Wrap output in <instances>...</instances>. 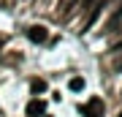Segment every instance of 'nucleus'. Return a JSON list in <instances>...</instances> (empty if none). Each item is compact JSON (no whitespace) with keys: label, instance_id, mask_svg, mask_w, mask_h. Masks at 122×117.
Listing matches in <instances>:
<instances>
[{"label":"nucleus","instance_id":"1","mask_svg":"<svg viewBox=\"0 0 122 117\" xmlns=\"http://www.w3.org/2000/svg\"><path fill=\"white\" fill-rule=\"evenodd\" d=\"M27 38H30L33 44H44V41L49 38V30H46V27H41V25H35V27L27 30Z\"/></svg>","mask_w":122,"mask_h":117},{"label":"nucleus","instance_id":"5","mask_svg":"<svg viewBox=\"0 0 122 117\" xmlns=\"http://www.w3.org/2000/svg\"><path fill=\"white\" fill-rule=\"evenodd\" d=\"M33 90H35V93H44V90H46V82H41V79L33 82Z\"/></svg>","mask_w":122,"mask_h":117},{"label":"nucleus","instance_id":"2","mask_svg":"<svg viewBox=\"0 0 122 117\" xmlns=\"http://www.w3.org/2000/svg\"><path fill=\"white\" fill-rule=\"evenodd\" d=\"M84 117H103V101L92 98L87 106H84Z\"/></svg>","mask_w":122,"mask_h":117},{"label":"nucleus","instance_id":"8","mask_svg":"<svg viewBox=\"0 0 122 117\" xmlns=\"http://www.w3.org/2000/svg\"><path fill=\"white\" fill-rule=\"evenodd\" d=\"M119 117H122V114H119Z\"/></svg>","mask_w":122,"mask_h":117},{"label":"nucleus","instance_id":"3","mask_svg":"<svg viewBox=\"0 0 122 117\" xmlns=\"http://www.w3.org/2000/svg\"><path fill=\"white\" fill-rule=\"evenodd\" d=\"M44 112H46V104H44V101L35 98V101H30V104H27V117H41Z\"/></svg>","mask_w":122,"mask_h":117},{"label":"nucleus","instance_id":"4","mask_svg":"<svg viewBox=\"0 0 122 117\" xmlns=\"http://www.w3.org/2000/svg\"><path fill=\"white\" fill-rule=\"evenodd\" d=\"M68 87H71V90H73V93H81L84 87H87V82H84L81 76H73V79H71V82H68Z\"/></svg>","mask_w":122,"mask_h":117},{"label":"nucleus","instance_id":"6","mask_svg":"<svg viewBox=\"0 0 122 117\" xmlns=\"http://www.w3.org/2000/svg\"><path fill=\"white\" fill-rule=\"evenodd\" d=\"M114 71H122V60H117V63H114Z\"/></svg>","mask_w":122,"mask_h":117},{"label":"nucleus","instance_id":"7","mask_svg":"<svg viewBox=\"0 0 122 117\" xmlns=\"http://www.w3.org/2000/svg\"><path fill=\"white\" fill-rule=\"evenodd\" d=\"M0 46H3V38H0Z\"/></svg>","mask_w":122,"mask_h":117}]
</instances>
